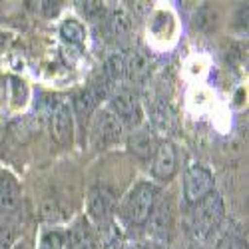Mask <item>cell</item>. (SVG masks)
<instances>
[{"label":"cell","instance_id":"1","mask_svg":"<svg viewBox=\"0 0 249 249\" xmlns=\"http://www.w3.org/2000/svg\"><path fill=\"white\" fill-rule=\"evenodd\" d=\"M225 215V207H223V199L217 192L207 194L203 199H199L197 203L192 205L190 212V231L194 235L196 241L207 239L213 230H217L221 219Z\"/></svg>","mask_w":249,"mask_h":249},{"label":"cell","instance_id":"2","mask_svg":"<svg viewBox=\"0 0 249 249\" xmlns=\"http://www.w3.org/2000/svg\"><path fill=\"white\" fill-rule=\"evenodd\" d=\"M158 194L160 192L152 181H138L124 197L120 205V215L132 225H146Z\"/></svg>","mask_w":249,"mask_h":249},{"label":"cell","instance_id":"3","mask_svg":"<svg viewBox=\"0 0 249 249\" xmlns=\"http://www.w3.org/2000/svg\"><path fill=\"white\" fill-rule=\"evenodd\" d=\"M108 100H110V108L108 110L124 124V126L138 128L142 124V118H143L142 104L138 100V94L130 86L118 84L108 94Z\"/></svg>","mask_w":249,"mask_h":249},{"label":"cell","instance_id":"4","mask_svg":"<svg viewBox=\"0 0 249 249\" xmlns=\"http://www.w3.org/2000/svg\"><path fill=\"white\" fill-rule=\"evenodd\" d=\"M215 192V181L212 172L199 163H192L183 174V199L185 203H197L207 194Z\"/></svg>","mask_w":249,"mask_h":249},{"label":"cell","instance_id":"5","mask_svg":"<svg viewBox=\"0 0 249 249\" xmlns=\"http://www.w3.org/2000/svg\"><path fill=\"white\" fill-rule=\"evenodd\" d=\"M124 138V124L110 112L100 110L92 122V143L98 150H106Z\"/></svg>","mask_w":249,"mask_h":249},{"label":"cell","instance_id":"6","mask_svg":"<svg viewBox=\"0 0 249 249\" xmlns=\"http://www.w3.org/2000/svg\"><path fill=\"white\" fill-rule=\"evenodd\" d=\"M174 223H176V207L170 197H161L156 199L154 210L146 221L148 225V233L150 237L158 241H168L172 231H174Z\"/></svg>","mask_w":249,"mask_h":249},{"label":"cell","instance_id":"7","mask_svg":"<svg viewBox=\"0 0 249 249\" xmlns=\"http://www.w3.org/2000/svg\"><path fill=\"white\" fill-rule=\"evenodd\" d=\"M150 174L158 181H170L178 172V150L172 142H160L150 160Z\"/></svg>","mask_w":249,"mask_h":249},{"label":"cell","instance_id":"8","mask_svg":"<svg viewBox=\"0 0 249 249\" xmlns=\"http://www.w3.org/2000/svg\"><path fill=\"white\" fill-rule=\"evenodd\" d=\"M110 88H112V86L108 84V82H104V78H102L100 82H94V84H90L86 90H82V92L72 100V110H74V114H76L78 118H82V120L90 118V116L98 110L100 102L110 94Z\"/></svg>","mask_w":249,"mask_h":249},{"label":"cell","instance_id":"9","mask_svg":"<svg viewBox=\"0 0 249 249\" xmlns=\"http://www.w3.org/2000/svg\"><path fill=\"white\" fill-rule=\"evenodd\" d=\"M114 210H116V199L110 190L102 188V185H96V188L90 190V196H88V217L90 219H94L96 223L112 219Z\"/></svg>","mask_w":249,"mask_h":249},{"label":"cell","instance_id":"10","mask_svg":"<svg viewBox=\"0 0 249 249\" xmlns=\"http://www.w3.org/2000/svg\"><path fill=\"white\" fill-rule=\"evenodd\" d=\"M50 122H52V134L54 138L68 146L72 142V128H74V118H72V110L66 102H56L52 104L50 110Z\"/></svg>","mask_w":249,"mask_h":249},{"label":"cell","instance_id":"11","mask_svg":"<svg viewBox=\"0 0 249 249\" xmlns=\"http://www.w3.org/2000/svg\"><path fill=\"white\" fill-rule=\"evenodd\" d=\"M22 203V190L16 178L8 172L0 174V212L4 215H14Z\"/></svg>","mask_w":249,"mask_h":249},{"label":"cell","instance_id":"12","mask_svg":"<svg viewBox=\"0 0 249 249\" xmlns=\"http://www.w3.org/2000/svg\"><path fill=\"white\" fill-rule=\"evenodd\" d=\"M64 235L68 249H98L96 231L86 217H78Z\"/></svg>","mask_w":249,"mask_h":249},{"label":"cell","instance_id":"13","mask_svg":"<svg viewBox=\"0 0 249 249\" xmlns=\"http://www.w3.org/2000/svg\"><path fill=\"white\" fill-rule=\"evenodd\" d=\"M158 143H160V142L156 140L154 132L148 130V128H138V130L132 132L130 138H128V148H130V152H132L136 158L143 160V161L152 160V156H154V152H156V148H158Z\"/></svg>","mask_w":249,"mask_h":249},{"label":"cell","instance_id":"14","mask_svg":"<svg viewBox=\"0 0 249 249\" xmlns=\"http://www.w3.org/2000/svg\"><path fill=\"white\" fill-rule=\"evenodd\" d=\"M96 241H98V249H122L124 247V233L114 217L98 223Z\"/></svg>","mask_w":249,"mask_h":249},{"label":"cell","instance_id":"15","mask_svg":"<svg viewBox=\"0 0 249 249\" xmlns=\"http://www.w3.org/2000/svg\"><path fill=\"white\" fill-rule=\"evenodd\" d=\"M152 72V62L146 50H132V56L126 60V74L132 82H146Z\"/></svg>","mask_w":249,"mask_h":249},{"label":"cell","instance_id":"16","mask_svg":"<svg viewBox=\"0 0 249 249\" xmlns=\"http://www.w3.org/2000/svg\"><path fill=\"white\" fill-rule=\"evenodd\" d=\"M106 26H108L110 36L124 42V40H128L132 34V18L124 8H114V10H110V14L106 18Z\"/></svg>","mask_w":249,"mask_h":249},{"label":"cell","instance_id":"17","mask_svg":"<svg viewBox=\"0 0 249 249\" xmlns=\"http://www.w3.org/2000/svg\"><path fill=\"white\" fill-rule=\"evenodd\" d=\"M60 36L70 44L82 46L86 40V26L76 18H66L64 22L60 24Z\"/></svg>","mask_w":249,"mask_h":249},{"label":"cell","instance_id":"18","mask_svg":"<svg viewBox=\"0 0 249 249\" xmlns=\"http://www.w3.org/2000/svg\"><path fill=\"white\" fill-rule=\"evenodd\" d=\"M124 74H126V60H124V56L120 54H114L106 60V66H104V82H108L110 86H116L118 82L124 78Z\"/></svg>","mask_w":249,"mask_h":249},{"label":"cell","instance_id":"19","mask_svg":"<svg viewBox=\"0 0 249 249\" xmlns=\"http://www.w3.org/2000/svg\"><path fill=\"white\" fill-rule=\"evenodd\" d=\"M66 247V235L60 230H46L38 239L36 249H64Z\"/></svg>","mask_w":249,"mask_h":249},{"label":"cell","instance_id":"20","mask_svg":"<svg viewBox=\"0 0 249 249\" xmlns=\"http://www.w3.org/2000/svg\"><path fill=\"white\" fill-rule=\"evenodd\" d=\"M76 8L80 10V14L84 16L90 22H98V20L106 14V6L104 2H98V0H86V2H76Z\"/></svg>","mask_w":249,"mask_h":249},{"label":"cell","instance_id":"21","mask_svg":"<svg viewBox=\"0 0 249 249\" xmlns=\"http://www.w3.org/2000/svg\"><path fill=\"white\" fill-rule=\"evenodd\" d=\"M215 18L217 16H215V12L212 8H199L196 18H194V24L201 32H210L212 28H215Z\"/></svg>","mask_w":249,"mask_h":249},{"label":"cell","instance_id":"22","mask_svg":"<svg viewBox=\"0 0 249 249\" xmlns=\"http://www.w3.org/2000/svg\"><path fill=\"white\" fill-rule=\"evenodd\" d=\"M10 82H12L10 88L14 92V96H12L14 104H16V106H24V102H26V86H24V82L18 80V78H10Z\"/></svg>","mask_w":249,"mask_h":249},{"label":"cell","instance_id":"23","mask_svg":"<svg viewBox=\"0 0 249 249\" xmlns=\"http://www.w3.org/2000/svg\"><path fill=\"white\" fill-rule=\"evenodd\" d=\"M60 8L62 4L60 2H52V0H44V2H40V10H42V14L46 18H54L60 14Z\"/></svg>","mask_w":249,"mask_h":249},{"label":"cell","instance_id":"24","mask_svg":"<svg viewBox=\"0 0 249 249\" xmlns=\"http://www.w3.org/2000/svg\"><path fill=\"white\" fill-rule=\"evenodd\" d=\"M12 249H28V247H26V245H24V243H16V245H14V247H12Z\"/></svg>","mask_w":249,"mask_h":249},{"label":"cell","instance_id":"25","mask_svg":"<svg viewBox=\"0 0 249 249\" xmlns=\"http://www.w3.org/2000/svg\"><path fill=\"white\" fill-rule=\"evenodd\" d=\"M128 249H148V247H143V245H132V247H128Z\"/></svg>","mask_w":249,"mask_h":249},{"label":"cell","instance_id":"26","mask_svg":"<svg viewBox=\"0 0 249 249\" xmlns=\"http://www.w3.org/2000/svg\"><path fill=\"white\" fill-rule=\"evenodd\" d=\"M2 46H4V36L0 34V50H2Z\"/></svg>","mask_w":249,"mask_h":249},{"label":"cell","instance_id":"27","mask_svg":"<svg viewBox=\"0 0 249 249\" xmlns=\"http://www.w3.org/2000/svg\"><path fill=\"white\" fill-rule=\"evenodd\" d=\"M192 249H196V247H192Z\"/></svg>","mask_w":249,"mask_h":249}]
</instances>
